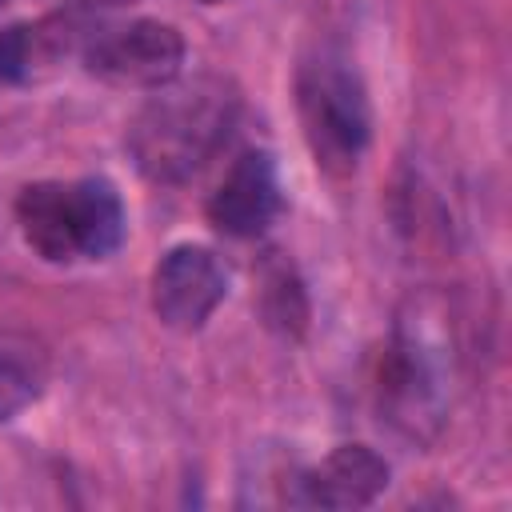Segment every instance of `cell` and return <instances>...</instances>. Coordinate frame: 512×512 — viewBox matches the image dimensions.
Listing matches in <instances>:
<instances>
[{"instance_id":"6da1fadb","label":"cell","mask_w":512,"mask_h":512,"mask_svg":"<svg viewBox=\"0 0 512 512\" xmlns=\"http://www.w3.org/2000/svg\"><path fill=\"white\" fill-rule=\"evenodd\" d=\"M460 320L444 292H412L396 308L392 340L380 356L376 408L408 444H432L444 432L460 380Z\"/></svg>"},{"instance_id":"7a4b0ae2","label":"cell","mask_w":512,"mask_h":512,"mask_svg":"<svg viewBox=\"0 0 512 512\" xmlns=\"http://www.w3.org/2000/svg\"><path fill=\"white\" fill-rule=\"evenodd\" d=\"M236 120V92L220 76L168 80L152 88L128 124V152L156 184H184L228 140Z\"/></svg>"},{"instance_id":"3957f363","label":"cell","mask_w":512,"mask_h":512,"mask_svg":"<svg viewBox=\"0 0 512 512\" xmlns=\"http://www.w3.org/2000/svg\"><path fill=\"white\" fill-rule=\"evenodd\" d=\"M296 104L316 164L332 176H348L372 136V108L356 68L336 52H316L300 64Z\"/></svg>"},{"instance_id":"277c9868","label":"cell","mask_w":512,"mask_h":512,"mask_svg":"<svg viewBox=\"0 0 512 512\" xmlns=\"http://www.w3.org/2000/svg\"><path fill=\"white\" fill-rule=\"evenodd\" d=\"M92 76L120 88H160L180 76L184 36L164 20H128L108 32H92L84 44Z\"/></svg>"},{"instance_id":"5b68a950","label":"cell","mask_w":512,"mask_h":512,"mask_svg":"<svg viewBox=\"0 0 512 512\" xmlns=\"http://www.w3.org/2000/svg\"><path fill=\"white\" fill-rule=\"evenodd\" d=\"M228 292L224 264L200 244H176L152 268V312L172 332H196Z\"/></svg>"},{"instance_id":"8992f818","label":"cell","mask_w":512,"mask_h":512,"mask_svg":"<svg viewBox=\"0 0 512 512\" xmlns=\"http://www.w3.org/2000/svg\"><path fill=\"white\" fill-rule=\"evenodd\" d=\"M280 212V180L268 152H244L232 160L208 200V220L236 240L260 236Z\"/></svg>"},{"instance_id":"52a82bcc","label":"cell","mask_w":512,"mask_h":512,"mask_svg":"<svg viewBox=\"0 0 512 512\" xmlns=\"http://www.w3.org/2000/svg\"><path fill=\"white\" fill-rule=\"evenodd\" d=\"M388 488V464L368 444H340L320 464L296 472L288 500L308 508H364Z\"/></svg>"},{"instance_id":"ba28073f","label":"cell","mask_w":512,"mask_h":512,"mask_svg":"<svg viewBox=\"0 0 512 512\" xmlns=\"http://www.w3.org/2000/svg\"><path fill=\"white\" fill-rule=\"evenodd\" d=\"M16 220L24 240L44 256V260H80L76 256V236H72V196L68 184L60 180H40L28 184L16 196Z\"/></svg>"},{"instance_id":"9c48e42d","label":"cell","mask_w":512,"mask_h":512,"mask_svg":"<svg viewBox=\"0 0 512 512\" xmlns=\"http://www.w3.org/2000/svg\"><path fill=\"white\" fill-rule=\"evenodd\" d=\"M72 196V236H76V256L100 260L120 248L124 240V200L108 180H76L68 184Z\"/></svg>"},{"instance_id":"30bf717a","label":"cell","mask_w":512,"mask_h":512,"mask_svg":"<svg viewBox=\"0 0 512 512\" xmlns=\"http://www.w3.org/2000/svg\"><path fill=\"white\" fill-rule=\"evenodd\" d=\"M68 28L60 20L52 24H12L0 32V80L8 84H24L32 76H40L44 64H52L60 52H68L72 36H64Z\"/></svg>"},{"instance_id":"8fae6325","label":"cell","mask_w":512,"mask_h":512,"mask_svg":"<svg viewBox=\"0 0 512 512\" xmlns=\"http://www.w3.org/2000/svg\"><path fill=\"white\" fill-rule=\"evenodd\" d=\"M264 320L284 332V336H300L304 324H308V300H304V288L300 280L288 272V268H276L268 272L264 280Z\"/></svg>"},{"instance_id":"7c38bea8","label":"cell","mask_w":512,"mask_h":512,"mask_svg":"<svg viewBox=\"0 0 512 512\" xmlns=\"http://www.w3.org/2000/svg\"><path fill=\"white\" fill-rule=\"evenodd\" d=\"M36 396V384L24 368H16L12 360H0V420L16 416L24 404H32Z\"/></svg>"},{"instance_id":"4fadbf2b","label":"cell","mask_w":512,"mask_h":512,"mask_svg":"<svg viewBox=\"0 0 512 512\" xmlns=\"http://www.w3.org/2000/svg\"><path fill=\"white\" fill-rule=\"evenodd\" d=\"M68 4H80V8H92V4H124V0H68Z\"/></svg>"},{"instance_id":"5bb4252c","label":"cell","mask_w":512,"mask_h":512,"mask_svg":"<svg viewBox=\"0 0 512 512\" xmlns=\"http://www.w3.org/2000/svg\"><path fill=\"white\" fill-rule=\"evenodd\" d=\"M204 4H224V0H204Z\"/></svg>"},{"instance_id":"9a60e30c","label":"cell","mask_w":512,"mask_h":512,"mask_svg":"<svg viewBox=\"0 0 512 512\" xmlns=\"http://www.w3.org/2000/svg\"><path fill=\"white\" fill-rule=\"evenodd\" d=\"M0 4H4V0H0Z\"/></svg>"}]
</instances>
